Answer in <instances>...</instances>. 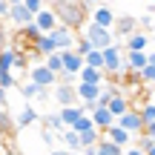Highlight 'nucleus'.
Returning a JSON list of instances; mask_svg holds the SVG:
<instances>
[{"label": "nucleus", "mask_w": 155, "mask_h": 155, "mask_svg": "<svg viewBox=\"0 0 155 155\" xmlns=\"http://www.w3.org/2000/svg\"><path fill=\"white\" fill-rule=\"evenodd\" d=\"M81 155H98V144H83L81 147Z\"/></svg>", "instance_id": "nucleus-37"}, {"label": "nucleus", "mask_w": 155, "mask_h": 155, "mask_svg": "<svg viewBox=\"0 0 155 155\" xmlns=\"http://www.w3.org/2000/svg\"><path fill=\"white\" fill-rule=\"evenodd\" d=\"M32 49L38 52L40 58H46V55H52V52H58V46H55V40H52L49 32H40L38 38L32 40Z\"/></svg>", "instance_id": "nucleus-12"}, {"label": "nucleus", "mask_w": 155, "mask_h": 155, "mask_svg": "<svg viewBox=\"0 0 155 155\" xmlns=\"http://www.w3.org/2000/svg\"><path fill=\"white\" fill-rule=\"evenodd\" d=\"M144 132L152 138V144H155V121H150V124H144Z\"/></svg>", "instance_id": "nucleus-40"}, {"label": "nucleus", "mask_w": 155, "mask_h": 155, "mask_svg": "<svg viewBox=\"0 0 155 155\" xmlns=\"http://www.w3.org/2000/svg\"><path fill=\"white\" fill-rule=\"evenodd\" d=\"M72 49L78 52V55H86V52H89V49H92V43H89V40H86V38H81V40H78V43L72 46Z\"/></svg>", "instance_id": "nucleus-35"}, {"label": "nucleus", "mask_w": 155, "mask_h": 155, "mask_svg": "<svg viewBox=\"0 0 155 155\" xmlns=\"http://www.w3.org/2000/svg\"><path fill=\"white\" fill-rule=\"evenodd\" d=\"M78 78H81V81H89V83H104V81H106L104 69H98V66H86V63L81 66V72H78Z\"/></svg>", "instance_id": "nucleus-23"}, {"label": "nucleus", "mask_w": 155, "mask_h": 155, "mask_svg": "<svg viewBox=\"0 0 155 155\" xmlns=\"http://www.w3.org/2000/svg\"><path fill=\"white\" fill-rule=\"evenodd\" d=\"M83 3H86V6H89V3H98V0H83Z\"/></svg>", "instance_id": "nucleus-46"}, {"label": "nucleus", "mask_w": 155, "mask_h": 155, "mask_svg": "<svg viewBox=\"0 0 155 155\" xmlns=\"http://www.w3.org/2000/svg\"><path fill=\"white\" fill-rule=\"evenodd\" d=\"M35 23H38V29L40 32H52V29L58 26V15H55V9H40L38 15H35Z\"/></svg>", "instance_id": "nucleus-14"}, {"label": "nucleus", "mask_w": 155, "mask_h": 155, "mask_svg": "<svg viewBox=\"0 0 155 155\" xmlns=\"http://www.w3.org/2000/svg\"><path fill=\"white\" fill-rule=\"evenodd\" d=\"M135 29H138V17H132V15H121L118 17L115 15V23H112V35H115V38H127L129 32H135Z\"/></svg>", "instance_id": "nucleus-9"}, {"label": "nucleus", "mask_w": 155, "mask_h": 155, "mask_svg": "<svg viewBox=\"0 0 155 155\" xmlns=\"http://www.w3.org/2000/svg\"><path fill=\"white\" fill-rule=\"evenodd\" d=\"M104 132H106V138H109V141H115V144H121V147L132 144V132H127V129H124V127H121L118 121L112 124V127H106Z\"/></svg>", "instance_id": "nucleus-16"}, {"label": "nucleus", "mask_w": 155, "mask_h": 155, "mask_svg": "<svg viewBox=\"0 0 155 155\" xmlns=\"http://www.w3.org/2000/svg\"><path fill=\"white\" fill-rule=\"evenodd\" d=\"M115 121L121 124V127L127 129V132H132V135L144 132V118H141V112H138V109H132V106H129V109L124 112V115H118Z\"/></svg>", "instance_id": "nucleus-4"}, {"label": "nucleus", "mask_w": 155, "mask_h": 155, "mask_svg": "<svg viewBox=\"0 0 155 155\" xmlns=\"http://www.w3.org/2000/svg\"><path fill=\"white\" fill-rule=\"evenodd\" d=\"M138 75H141V81H144V83H155V63H147Z\"/></svg>", "instance_id": "nucleus-34"}, {"label": "nucleus", "mask_w": 155, "mask_h": 155, "mask_svg": "<svg viewBox=\"0 0 155 155\" xmlns=\"http://www.w3.org/2000/svg\"><path fill=\"white\" fill-rule=\"evenodd\" d=\"M52 98L58 101V106H66V104H78V95H75V83H52Z\"/></svg>", "instance_id": "nucleus-5"}, {"label": "nucleus", "mask_w": 155, "mask_h": 155, "mask_svg": "<svg viewBox=\"0 0 155 155\" xmlns=\"http://www.w3.org/2000/svg\"><path fill=\"white\" fill-rule=\"evenodd\" d=\"M12 3H23V0H9V6H12Z\"/></svg>", "instance_id": "nucleus-47"}, {"label": "nucleus", "mask_w": 155, "mask_h": 155, "mask_svg": "<svg viewBox=\"0 0 155 155\" xmlns=\"http://www.w3.org/2000/svg\"><path fill=\"white\" fill-rule=\"evenodd\" d=\"M15 55H17L15 46H3L0 49V72H12L15 69Z\"/></svg>", "instance_id": "nucleus-26"}, {"label": "nucleus", "mask_w": 155, "mask_h": 155, "mask_svg": "<svg viewBox=\"0 0 155 155\" xmlns=\"http://www.w3.org/2000/svg\"><path fill=\"white\" fill-rule=\"evenodd\" d=\"M147 52H129L127 61H124V69H132V72H141V69L147 66Z\"/></svg>", "instance_id": "nucleus-24"}, {"label": "nucleus", "mask_w": 155, "mask_h": 155, "mask_svg": "<svg viewBox=\"0 0 155 155\" xmlns=\"http://www.w3.org/2000/svg\"><path fill=\"white\" fill-rule=\"evenodd\" d=\"M147 155H155V144H152V147H150V150H147Z\"/></svg>", "instance_id": "nucleus-45"}, {"label": "nucleus", "mask_w": 155, "mask_h": 155, "mask_svg": "<svg viewBox=\"0 0 155 155\" xmlns=\"http://www.w3.org/2000/svg\"><path fill=\"white\" fill-rule=\"evenodd\" d=\"M0 106H6V89L0 86Z\"/></svg>", "instance_id": "nucleus-43"}, {"label": "nucleus", "mask_w": 155, "mask_h": 155, "mask_svg": "<svg viewBox=\"0 0 155 155\" xmlns=\"http://www.w3.org/2000/svg\"><path fill=\"white\" fill-rule=\"evenodd\" d=\"M6 17H9V20L15 23L17 29H20V26H26L29 20H35V15H32V12H29L23 3H12V6H9V15H6Z\"/></svg>", "instance_id": "nucleus-10"}, {"label": "nucleus", "mask_w": 155, "mask_h": 155, "mask_svg": "<svg viewBox=\"0 0 155 155\" xmlns=\"http://www.w3.org/2000/svg\"><path fill=\"white\" fill-rule=\"evenodd\" d=\"M43 124H46V129H52V132H61V129H63V121H61V115H58V112L43 115Z\"/></svg>", "instance_id": "nucleus-30"}, {"label": "nucleus", "mask_w": 155, "mask_h": 155, "mask_svg": "<svg viewBox=\"0 0 155 155\" xmlns=\"http://www.w3.org/2000/svg\"><path fill=\"white\" fill-rule=\"evenodd\" d=\"M0 86H3V89L17 86V75L15 72H0Z\"/></svg>", "instance_id": "nucleus-33"}, {"label": "nucleus", "mask_w": 155, "mask_h": 155, "mask_svg": "<svg viewBox=\"0 0 155 155\" xmlns=\"http://www.w3.org/2000/svg\"><path fill=\"white\" fill-rule=\"evenodd\" d=\"M106 106H109V112H112V115L118 118V115H124V112H127V109H129L132 104H129V98H127V95L115 92V95L109 98V104H106Z\"/></svg>", "instance_id": "nucleus-22"}, {"label": "nucleus", "mask_w": 155, "mask_h": 155, "mask_svg": "<svg viewBox=\"0 0 155 155\" xmlns=\"http://www.w3.org/2000/svg\"><path fill=\"white\" fill-rule=\"evenodd\" d=\"M83 63L86 66H98V69H104V49H89L86 55H83Z\"/></svg>", "instance_id": "nucleus-27"}, {"label": "nucleus", "mask_w": 155, "mask_h": 155, "mask_svg": "<svg viewBox=\"0 0 155 155\" xmlns=\"http://www.w3.org/2000/svg\"><path fill=\"white\" fill-rule=\"evenodd\" d=\"M46 155H81L78 150H66V147H63V150H49Z\"/></svg>", "instance_id": "nucleus-38"}, {"label": "nucleus", "mask_w": 155, "mask_h": 155, "mask_svg": "<svg viewBox=\"0 0 155 155\" xmlns=\"http://www.w3.org/2000/svg\"><path fill=\"white\" fill-rule=\"evenodd\" d=\"M141 118H144V124H150V121H155V101H150V104H144L141 106Z\"/></svg>", "instance_id": "nucleus-32"}, {"label": "nucleus", "mask_w": 155, "mask_h": 155, "mask_svg": "<svg viewBox=\"0 0 155 155\" xmlns=\"http://www.w3.org/2000/svg\"><path fill=\"white\" fill-rule=\"evenodd\" d=\"M138 26H144V29H152V15H141Z\"/></svg>", "instance_id": "nucleus-39"}, {"label": "nucleus", "mask_w": 155, "mask_h": 155, "mask_svg": "<svg viewBox=\"0 0 155 155\" xmlns=\"http://www.w3.org/2000/svg\"><path fill=\"white\" fill-rule=\"evenodd\" d=\"M52 9H55V15H58V23H63V26H69V29H81L83 23H86V17H89L83 0H55Z\"/></svg>", "instance_id": "nucleus-1"}, {"label": "nucleus", "mask_w": 155, "mask_h": 155, "mask_svg": "<svg viewBox=\"0 0 155 155\" xmlns=\"http://www.w3.org/2000/svg\"><path fill=\"white\" fill-rule=\"evenodd\" d=\"M98 155H124V147L115 144V141H109L106 135H101L98 138Z\"/></svg>", "instance_id": "nucleus-25"}, {"label": "nucleus", "mask_w": 155, "mask_h": 155, "mask_svg": "<svg viewBox=\"0 0 155 155\" xmlns=\"http://www.w3.org/2000/svg\"><path fill=\"white\" fill-rule=\"evenodd\" d=\"M150 3H155V0H150Z\"/></svg>", "instance_id": "nucleus-49"}, {"label": "nucleus", "mask_w": 155, "mask_h": 155, "mask_svg": "<svg viewBox=\"0 0 155 155\" xmlns=\"http://www.w3.org/2000/svg\"><path fill=\"white\" fill-rule=\"evenodd\" d=\"M58 138H61V144L66 147V150H78L81 152V135H78L72 127H63L61 132H58Z\"/></svg>", "instance_id": "nucleus-21"}, {"label": "nucleus", "mask_w": 155, "mask_h": 155, "mask_svg": "<svg viewBox=\"0 0 155 155\" xmlns=\"http://www.w3.org/2000/svg\"><path fill=\"white\" fill-rule=\"evenodd\" d=\"M81 32H83V38L89 40V43L95 46V49H106L109 43H115V35H112V29H106V26H98V23H92V20H86L81 26Z\"/></svg>", "instance_id": "nucleus-2"}, {"label": "nucleus", "mask_w": 155, "mask_h": 155, "mask_svg": "<svg viewBox=\"0 0 155 155\" xmlns=\"http://www.w3.org/2000/svg\"><path fill=\"white\" fill-rule=\"evenodd\" d=\"M124 61H127V58H124V49L118 46V40H115V43H109L104 49V75L106 78L121 75L124 72Z\"/></svg>", "instance_id": "nucleus-3"}, {"label": "nucleus", "mask_w": 155, "mask_h": 155, "mask_svg": "<svg viewBox=\"0 0 155 155\" xmlns=\"http://www.w3.org/2000/svg\"><path fill=\"white\" fill-rule=\"evenodd\" d=\"M0 152H3V141H0Z\"/></svg>", "instance_id": "nucleus-48"}, {"label": "nucleus", "mask_w": 155, "mask_h": 155, "mask_svg": "<svg viewBox=\"0 0 155 155\" xmlns=\"http://www.w3.org/2000/svg\"><path fill=\"white\" fill-rule=\"evenodd\" d=\"M3 46H6V32L0 29V49H3Z\"/></svg>", "instance_id": "nucleus-44"}, {"label": "nucleus", "mask_w": 155, "mask_h": 155, "mask_svg": "<svg viewBox=\"0 0 155 155\" xmlns=\"http://www.w3.org/2000/svg\"><path fill=\"white\" fill-rule=\"evenodd\" d=\"M89 115H92L95 127H98L101 132H104L106 127H112V124H115V115H112V112H109V106H95V109L89 112Z\"/></svg>", "instance_id": "nucleus-15"}, {"label": "nucleus", "mask_w": 155, "mask_h": 155, "mask_svg": "<svg viewBox=\"0 0 155 155\" xmlns=\"http://www.w3.org/2000/svg\"><path fill=\"white\" fill-rule=\"evenodd\" d=\"M61 61H63V72H72V75H78L83 66V55H78L75 49H61Z\"/></svg>", "instance_id": "nucleus-11"}, {"label": "nucleus", "mask_w": 155, "mask_h": 155, "mask_svg": "<svg viewBox=\"0 0 155 155\" xmlns=\"http://www.w3.org/2000/svg\"><path fill=\"white\" fill-rule=\"evenodd\" d=\"M29 81H35L38 86H46V89H49L52 83H58V72H52L46 63H38V66L29 69Z\"/></svg>", "instance_id": "nucleus-7"}, {"label": "nucleus", "mask_w": 155, "mask_h": 155, "mask_svg": "<svg viewBox=\"0 0 155 155\" xmlns=\"http://www.w3.org/2000/svg\"><path fill=\"white\" fill-rule=\"evenodd\" d=\"M38 121H40V112L35 109L32 104H23L20 112L15 115V129H29L32 124H38Z\"/></svg>", "instance_id": "nucleus-8"}, {"label": "nucleus", "mask_w": 155, "mask_h": 155, "mask_svg": "<svg viewBox=\"0 0 155 155\" xmlns=\"http://www.w3.org/2000/svg\"><path fill=\"white\" fill-rule=\"evenodd\" d=\"M152 101H155V95H152Z\"/></svg>", "instance_id": "nucleus-50"}, {"label": "nucleus", "mask_w": 155, "mask_h": 155, "mask_svg": "<svg viewBox=\"0 0 155 155\" xmlns=\"http://www.w3.org/2000/svg\"><path fill=\"white\" fill-rule=\"evenodd\" d=\"M92 23H98V26H106V29H112V23H115V12L109 9V6H98V9L92 12Z\"/></svg>", "instance_id": "nucleus-20"}, {"label": "nucleus", "mask_w": 155, "mask_h": 155, "mask_svg": "<svg viewBox=\"0 0 155 155\" xmlns=\"http://www.w3.org/2000/svg\"><path fill=\"white\" fill-rule=\"evenodd\" d=\"M43 63L52 69V72H63V61H61V52H52V55L43 58Z\"/></svg>", "instance_id": "nucleus-29"}, {"label": "nucleus", "mask_w": 155, "mask_h": 155, "mask_svg": "<svg viewBox=\"0 0 155 155\" xmlns=\"http://www.w3.org/2000/svg\"><path fill=\"white\" fill-rule=\"evenodd\" d=\"M17 92H20L26 101H35V98L43 101V98H46V86H38L35 81H29V83H17Z\"/></svg>", "instance_id": "nucleus-19"}, {"label": "nucleus", "mask_w": 155, "mask_h": 155, "mask_svg": "<svg viewBox=\"0 0 155 155\" xmlns=\"http://www.w3.org/2000/svg\"><path fill=\"white\" fill-rule=\"evenodd\" d=\"M58 115H61L63 127H72L78 118L83 115V106H81V104H66V106H61V109H58Z\"/></svg>", "instance_id": "nucleus-18"}, {"label": "nucleus", "mask_w": 155, "mask_h": 155, "mask_svg": "<svg viewBox=\"0 0 155 155\" xmlns=\"http://www.w3.org/2000/svg\"><path fill=\"white\" fill-rule=\"evenodd\" d=\"M124 155H147V152H144V150H141V147H135V144H132V147H129V150H127V152H124Z\"/></svg>", "instance_id": "nucleus-42"}, {"label": "nucleus", "mask_w": 155, "mask_h": 155, "mask_svg": "<svg viewBox=\"0 0 155 155\" xmlns=\"http://www.w3.org/2000/svg\"><path fill=\"white\" fill-rule=\"evenodd\" d=\"M124 40H127V49H129V52H147V46H150V35L141 32V29L129 32Z\"/></svg>", "instance_id": "nucleus-13"}, {"label": "nucleus", "mask_w": 155, "mask_h": 155, "mask_svg": "<svg viewBox=\"0 0 155 155\" xmlns=\"http://www.w3.org/2000/svg\"><path fill=\"white\" fill-rule=\"evenodd\" d=\"M72 129H75V132H86V129H98V127H95L92 115H86V112H83V115H81V118H78V121L72 124Z\"/></svg>", "instance_id": "nucleus-28"}, {"label": "nucleus", "mask_w": 155, "mask_h": 155, "mask_svg": "<svg viewBox=\"0 0 155 155\" xmlns=\"http://www.w3.org/2000/svg\"><path fill=\"white\" fill-rule=\"evenodd\" d=\"M23 6H26V9L32 12V15H38V12L43 9V0H23Z\"/></svg>", "instance_id": "nucleus-36"}, {"label": "nucleus", "mask_w": 155, "mask_h": 155, "mask_svg": "<svg viewBox=\"0 0 155 155\" xmlns=\"http://www.w3.org/2000/svg\"><path fill=\"white\" fill-rule=\"evenodd\" d=\"M9 15V0H0V20Z\"/></svg>", "instance_id": "nucleus-41"}, {"label": "nucleus", "mask_w": 155, "mask_h": 155, "mask_svg": "<svg viewBox=\"0 0 155 155\" xmlns=\"http://www.w3.org/2000/svg\"><path fill=\"white\" fill-rule=\"evenodd\" d=\"M52 40H55V46H58V52H61V49H72V46H75V29H69V26H63V23H58V26L55 29H52Z\"/></svg>", "instance_id": "nucleus-6"}, {"label": "nucleus", "mask_w": 155, "mask_h": 155, "mask_svg": "<svg viewBox=\"0 0 155 155\" xmlns=\"http://www.w3.org/2000/svg\"><path fill=\"white\" fill-rule=\"evenodd\" d=\"M9 129H15V118H9L6 106H0V135H3V132H9Z\"/></svg>", "instance_id": "nucleus-31"}, {"label": "nucleus", "mask_w": 155, "mask_h": 155, "mask_svg": "<svg viewBox=\"0 0 155 155\" xmlns=\"http://www.w3.org/2000/svg\"><path fill=\"white\" fill-rule=\"evenodd\" d=\"M0 155H3V152H0Z\"/></svg>", "instance_id": "nucleus-51"}, {"label": "nucleus", "mask_w": 155, "mask_h": 155, "mask_svg": "<svg viewBox=\"0 0 155 155\" xmlns=\"http://www.w3.org/2000/svg\"><path fill=\"white\" fill-rule=\"evenodd\" d=\"M98 92H101V83H89V81L75 83V95H78V101H95V98H98Z\"/></svg>", "instance_id": "nucleus-17"}]
</instances>
